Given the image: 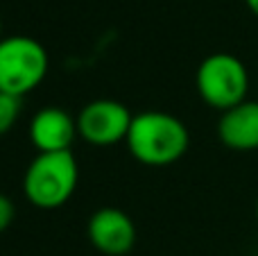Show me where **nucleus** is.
Wrapping results in <instances>:
<instances>
[{
    "instance_id": "1",
    "label": "nucleus",
    "mask_w": 258,
    "mask_h": 256,
    "mask_svg": "<svg viewBox=\"0 0 258 256\" xmlns=\"http://www.w3.org/2000/svg\"><path fill=\"white\" fill-rule=\"evenodd\" d=\"M190 134L177 116L165 111H143L134 116L127 148L145 166H170L186 154Z\"/></svg>"
},
{
    "instance_id": "2",
    "label": "nucleus",
    "mask_w": 258,
    "mask_h": 256,
    "mask_svg": "<svg viewBox=\"0 0 258 256\" xmlns=\"http://www.w3.org/2000/svg\"><path fill=\"white\" fill-rule=\"evenodd\" d=\"M77 161L71 150L39 152L23 177V193L39 209H59L77 188Z\"/></svg>"
},
{
    "instance_id": "3",
    "label": "nucleus",
    "mask_w": 258,
    "mask_h": 256,
    "mask_svg": "<svg viewBox=\"0 0 258 256\" xmlns=\"http://www.w3.org/2000/svg\"><path fill=\"white\" fill-rule=\"evenodd\" d=\"M50 57L36 39L14 34L0 39V93L23 98L45 80Z\"/></svg>"
},
{
    "instance_id": "4",
    "label": "nucleus",
    "mask_w": 258,
    "mask_h": 256,
    "mask_svg": "<svg viewBox=\"0 0 258 256\" xmlns=\"http://www.w3.org/2000/svg\"><path fill=\"white\" fill-rule=\"evenodd\" d=\"M195 84L200 91V98L209 107L229 111L247 100L249 91V73L247 66L229 52L209 54L200 63L195 75Z\"/></svg>"
},
{
    "instance_id": "5",
    "label": "nucleus",
    "mask_w": 258,
    "mask_h": 256,
    "mask_svg": "<svg viewBox=\"0 0 258 256\" xmlns=\"http://www.w3.org/2000/svg\"><path fill=\"white\" fill-rule=\"evenodd\" d=\"M134 116L122 102L93 100L77 116V134L91 145H116L127 141Z\"/></svg>"
},
{
    "instance_id": "6",
    "label": "nucleus",
    "mask_w": 258,
    "mask_h": 256,
    "mask_svg": "<svg viewBox=\"0 0 258 256\" xmlns=\"http://www.w3.org/2000/svg\"><path fill=\"white\" fill-rule=\"evenodd\" d=\"M89 240L107 256H125L136 245V227L120 209H100L89 220Z\"/></svg>"
},
{
    "instance_id": "7",
    "label": "nucleus",
    "mask_w": 258,
    "mask_h": 256,
    "mask_svg": "<svg viewBox=\"0 0 258 256\" xmlns=\"http://www.w3.org/2000/svg\"><path fill=\"white\" fill-rule=\"evenodd\" d=\"M77 136V118L61 107H43L30 122V139L39 152H66Z\"/></svg>"
},
{
    "instance_id": "8",
    "label": "nucleus",
    "mask_w": 258,
    "mask_h": 256,
    "mask_svg": "<svg viewBox=\"0 0 258 256\" xmlns=\"http://www.w3.org/2000/svg\"><path fill=\"white\" fill-rule=\"evenodd\" d=\"M222 145L236 152L258 150V100H245L222 113L218 122Z\"/></svg>"
},
{
    "instance_id": "9",
    "label": "nucleus",
    "mask_w": 258,
    "mask_h": 256,
    "mask_svg": "<svg viewBox=\"0 0 258 256\" xmlns=\"http://www.w3.org/2000/svg\"><path fill=\"white\" fill-rule=\"evenodd\" d=\"M21 116V98L0 93V136L7 134Z\"/></svg>"
},
{
    "instance_id": "10",
    "label": "nucleus",
    "mask_w": 258,
    "mask_h": 256,
    "mask_svg": "<svg viewBox=\"0 0 258 256\" xmlns=\"http://www.w3.org/2000/svg\"><path fill=\"white\" fill-rule=\"evenodd\" d=\"M14 216H16V207H14V202L7 198V195L0 193V234L14 222Z\"/></svg>"
},
{
    "instance_id": "11",
    "label": "nucleus",
    "mask_w": 258,
    "mask_h": 256,
    "mask_svg": "<svg viewBox=\"0 0 258 256\" xmlns=\"http://www.w3.org/2000/svg\"><path fill=\"white\" fill-rule=\"evenodd\" d=\"M245 5L249 7V12L254 14V16H258V0H245Z\"/></svg>"
},
{
    "instance_id": "12",
    "label": "nucleus",
    "mask_w": 258,
    "mask_h": 256,
    "mask_svg": "<svg viewBox=\"0 0 258 256\" xmlns=\"http://www.w3.org/2000/svg\"><path fill=\"white\" fill-rule=\"evenodd\" d=\"M0 39H3V21H0Z\"/></svg>"
},
{
    "instance_id": "13",
    "label": "nucleus",
    "mask_w": 258,
    "mask_h": 256,
    "mask_svg": "<svg viewBox=\"0 0 258 256\" xmlns=\"http://www.w3.org/2000/svg\"><path fill=\"white\" fill-rule=\"evenodd\" d=\"M256 220H258V202H256Z\"/></svg>"
}]
</instances>
